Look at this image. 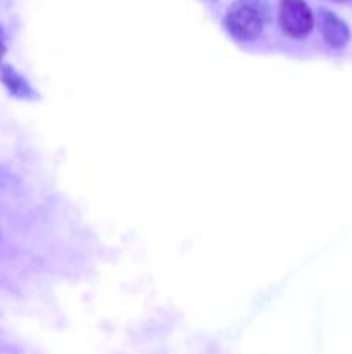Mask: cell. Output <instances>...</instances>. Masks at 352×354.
Returning a JSON list of instances; mask_svg holds the SVG:
<instances>
[{
	"instance_id": "obj_1",
	"label": "cell",
	"mask_w": 352,
	"mask_h": 354,
	"mask_svg": "<svg viewBox=\"0 0 352 354\" xmlns=\"http://www.w3.org/2000/svg\"><path fill=\"white\" fill-rule=\"evenodd\" d=\"M271 19L268 0H237L224 14L223 24L228 35L237 41H254Z\"/></svg>"
},
{
	"instance_id": "obj_2",
	"label": "cell",
	"mask_w": 352,
	"mask_h": 354,
	"mask_svg": "<svg viewBox=\"0 0 352 354\" xmlns=\"http://www.w3.org/2000/svg\"><path fill=\"white\" fill-rule=\"evenodd\" d=\"M278 21L290 38L307 37L314 28V14L306 0H280Z\"/></svg>"
},
{
	"instance_id": "obj_3",
	"label": "cell",
	"mask_w": 352,
	"mask_h": 354,
	"mask_svg": "<svg viewBox=\"0 0 352 354\" xmlns=\"http://www.w3.org/2000/svg\"><path fill=\"white\" fill-rule=\"evenodd\" d=\"M317 19H320L321 37L328 47L340 50L351 41V28L340 16L328 9H321Z\"/></svg>"
},
{
	"instance_id": "obj_4",
	"label": "cell",
	"mask_w": 352,
	"mask_h": 354,
	"mask_svg": "<svg viewBox=\"0 0 352 354\" xmlns=\"http://www.w3.org/2000/svg\"><path fill=\"white\" fill-rule=\"evenodd\" d=\"M0 82L3 83L9 93H12L17 99H28V97L33 95V90L28 85L26 80L9 64L0 66Z\"/></svg>"
},
{
	"instance_id": "obj_5",
	"label": "cell",
	"mask_w": 352,
	"mask_h": 354,
	"mask_svg": "<svg viewBox=\"0 0 352 354\" xmlns=\"http://www.w3.org/2000/svg\"><path fill=\"white\" fill-rule=\"evenodd\" d=\"M6 52H7L6 31H3V28L0 26V66H2V61H3V55H6Z\"/></svg>"
},
{
	"instance_id": "obj_6",
	"label": "cell",
	"mask_w": 352,
	"mask_h": 354,
	"mask_svg": "<svg viewBox=\"0 0 352 354\" xmlns=\"http://www.w3.org/2000/svg\"><path fill=\"white\" fill-rule=\"evenodd\" d=\"M333 2H351V0H333Z\"/></svg>"
}]
</instances>
